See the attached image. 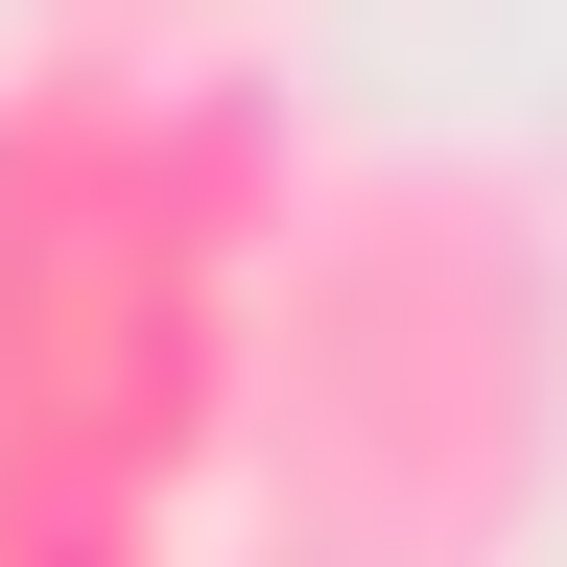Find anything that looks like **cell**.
Listing matches in <instances>:
<instances>
[{
	"mask_svg": "<svg viewBox=\"0 0 567 567\" xmlns=\"http://www.w3.org/2000/svg\"><path fill=\"white\" fill-rule=\"evenodd\" d=\"M308 166H331V142H308V71H284L260 24H166V48H142V213H166V237L189 260H284V213H308Z\"/></svg>",
	"mask_w": 567,
	"mask_h": 567,
	"instance_id": "2",
	"label": "cell"
},
{
	"mask_svg": "<svg viewBox=\"0 0 567 567\" xmlns=\"http://www.w3.org/2000/svg\"><path fill=\"white\" fill-rule=\"evenodd\" d=\"M48 24H118V48H166V24H213V0H48Z\"/></svg>",
	"mask_w": 567,
	"mask_h": 567,
	"instance_id": "3",
	"label": "cell"
},
{
	"mask_svg": "<svg viewBox=\"0 0 567 567\" xmlns=\"http://www.w3.org/2000/svg\"><path fill=\"white\" fill-rule=\"evenodd\" d=\"M237 496L284 567H520L567 496V213L496 142H331L237 308Z\"/></svg>",
	"mask_w": 567,
	"mask_h": 567,
	"instance_id": "1",
	"label": "cell"
},
{
	"mask_svg": "<svg viewBox=\"0 0 567 567\" xmlns=\"http://www.w3.org/2000/svg\"><path fill=\"white\" fill-rule=\"evenodd\" d=\"M237 567H284V544H237Z\"/></svg>",
	"mask_w": 567,
	"mask_h": 567,
	"instance_id": "4",
	"label": "cell"
}]
</instances>
